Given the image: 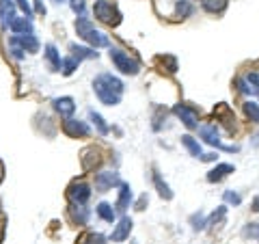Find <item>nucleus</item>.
Masks as SVG:
<instances>
[{"label":"nucleus","mask_w":259,"mask_h":244,"mask_svg":"<svg viewBox=\"0 0 259 244\" xmlns=\"http://www.w3.org/2000/svg\"><path fill=\"white\" fill-rule=\"evenodd\" d=\"M201 160L212 162V160H216V154H203V156H201Z\"/></svg>","instance_id":"41"},{"label":"nucleus","mask_w":259,"mask_h":244,"mask_svg":"<svg viewBox=\"0 0 259 244\" xmlns=\"http://www.w3.org/2000/svg\"><path fill=\"white\" fill-rule=\"evenodd\" d=\"M181 145H184V147H186L188 151H190V154H192L194 158H201V156H203V154H201V145H199L197 141H194V138H192L190 134H184V136H181Z\"/></svg>","instance_id":"23"},{"label":"nucleus","mask_w":259,"mask_h":244,"mask_svg":"<svg viewBox=\"0 0 259 244\" xmlns=\"http://www.w3.org/2000/svg\"><path fill=\"white\" fill-rule=\"evenodd\" d=\"M76 32H78V37L84 39V41L91 45V48H106V45H108V37L104 35V32L95 30L93 24H91L87 17H82V15L76 19Z\"/></svg>","instance_id":"2"},{"label":"nucleus","mask_w":259,"mask_h":244,"mask_svg":"<svg viewBox=\"0 0 259 244\" xmlns=\"http://www.w3.org/2000/svg\"><path fill=\"white\" fill-rule=\"evenodd\" d=\"M201 6L207 13H223L227 9V0H201Z\"/></svg>","instance_id":"22"},{"label":"nucleus","mask_w":259,"mask_h":244,"mask_svg":"<svg viewBox=\"0 0 259 244\" xmlns=\"http://www.w3.org/2000/svg\"><path fill=\"white\" fill-rule=\"evenodd\" d=\"M130 232H132V219H128V216H123V219L117 223V227H115V232H113V242H123L130 236Z\"/></svg>","instance_id":"12"},{"label":"nucleus","mask_w":259,"mask_h":244,"mask_svg":"<svg viewBox=\"0 0 259 244\" xmlns=\"http://www.w3.org/2000/svg\"><path fill=\"white\" fill-rule=\"evenodd\" d=\"M236 87H238V91L242 95H251L253 93V89H251V84L246 82V78H236Z\"/></svg>","instance_id":"33"},{"label":"nucleus","mask_w":259,"mask_h":244,"mask_svg":"<svg viewBox=\"0 0 259 244\" xmlns=\"http://www.w3.org/2000/svg\"><path fill=\"white\" fill-rule=\"evenodd\" d=\"M175 13H177V17L186 19V17H190L192 13H194V6L188 2V0H179V2L175 4Z\"/></svg>","instance_id":"25"},{"label":"nucleus","mask_w":259,"mask_h":244,"mask_svg":"<svg viewBox=\"0 0 259 244\" xmlns=\"http://www.w3.org/2000/svg\"><path fill=\"white\" fill-rule=\"evenodd\" d=\"M67 210H69L71 223H76V225H87V221H89V210L84 208L82 203H71Z\"/></svg>","instance_id":"14"},{"label":"nucleus","mask_w":259,"mask_h":244,"mask_svg":"<svg viewBox=\"0 0 259 244\" xmlns=\"http://www.w3.org/2000/svg\"><path fill=\"white\" fill-rule=\"evenodd\" d=\"M110 61H113L115 67L126 76H136L140 71V63L136 61V58H132L130 54H126L123 50H119V48H110Z\"/></svg>","instance_id":"3"},{"label":"nucleus","mask_w":259,"mask_h":244,"mask_svg":"<svg viewBox=\"0 0 259 244\" xmlns=\"http://www.w3.org/2000/svg\"><path fill=\"white\" fill-rule=\"evenodd\" d=\"M13 56H15L17 61H19V58H24V50L22 48H13Z\"/></svg>","instance_id":"40"},{"label":"nucleus","mask_w":259,"mask_h":244,"mask_svg":"<svg viewBox=\"0 0 259 244\" xmlns=\"http://www.w3.org/2000/svg\"><path fill=\"white\" fill-rule=\"evenodd\" d=\"M207 223H210V219H207L205 214H201V212L190 216V225H192V229H197V232H199V229H205Z\"/></svg>","instance_id":"29"},{"label":"nucleus","mask_w":259,"mask_h":244,"mask_svg":"<svg viewBox=\"0 0 259 244\" xmlns=\"http://www.w3.org/2000/svg\"><path fill=\"white\" fill-rule=\"evenodd\" d=\"M173 113L179 117L181 123L186 125V128H199V115H197V110L190 108V106H186V104H175V108H173Z\"/></svg>","instance_id":"6"},{"label":"nucleus","mask_w":259,"mask_h":244,"mask_svg":"<svg viewBox=\"0 0 259 244\" xmlns=\"http://www.w3.org/2000/svg\"><path fill=\"white\" fill-rule=\"evenodd\" d=\"M119 182V177H117L115 171H102V173H95V188L100 190V193H106L113 186H117Z\"/></svg>","instance_id":"9"},{"label":"nucleus","mask_w":259,"mask_h":244,"mask_svg":"<svg viewBox=\"0 0 259 244\" xmlns=\"http://www.w3.org/2000/svg\"><path fill=\"white\" fill-rule=\"evenodd\" d=\"M93 15L100 19V22L108 24V26H117L121 22V13L115 9L108 0H95L93 4Z\"/></svg>","instance_id":"4"},{"label":"nucleus","mask_w":259,"mask_h":244,"mask_svg":"<svg viewBox=\"0 0 259 244\" xmlns=\"http://www.w3.org/2000/svg\"><path fill=\"white\" fill-rule=\"evenodd\" d=\"M93 91L102 104H106V106H117V104L121 102V95H123V82L119 78H115L113 74H100L93 80Z\"/></svg>","instance_id":"1"},{"label":"nucleus","mask_w":259,"mask_h":244,"mask_svg":"<svg viewBox=\"0 0 259 244\" xmlns=\"http://www.w3.org/2000/svg\"><path fill=\"white\" fill-rule=\"evenodd\" d=\"M45 58H48V63H50L52 71H61L63 61H61V56H58V50H56L52 43H50V45H45Z\"/></svg>","instance_id":"19"},{"label":"nucleus","mask_w":259,"mask_h":244,"mask_svg":"<svg viewBox=\"0 0 259 244\" xmlns=\"http://www.w3.org/2000/svg\"><path fill=\"white\" fill-rule=\"evenodd\" d=\"M244 115L249 117V121H253V123H259V104H255V102H244Z\"/></svg>","instance_id":"26"},{"label":"nucleus","mask_w":259,"mask_h":244,"mask_svg":"<svg viewBox=\"0 0 259 244\" xmlns=\"http://www.w3.org/2000/svg\"><path fill=\"white\" fill-rule=\"evenodd\" d=\"M225 201L233 203V206H240V203H242V197H240L238 193H233V190H225Z\"/></svg>","instance_id":"34"},{"label":"nucleus","mask_w":259,"mask_h":244,"mask_svg":"<svg viewBox=\"0 0 259 244\" xmlns=\"http://www.w3.org/2000/svg\"><path fill=\"white\" fill-rule=\"evenodd\" d=\"M97 214H100V219H104L106 223H115V210L106 201H102L100 206H97Z\"/></svg>","instance_id":"24"},{"label":"nucleus","mask_w":259,"mask_h":244,"mask_svg":"<svg viewBox=\"0 0 259 244\" xmlns=\"http://www.w3.org/2000/svg\"><path fill=\"white\" fill-rule=\"evenodd\" d=\"M63 132L69 138H82V136H89V125L80 119H71L69 117V119L63 121Z\"/></svg>","instance_id":"8"},{"label":"nucleus","mask_w":259,"mask_h":244,"mask_svg":"<svg viewBox=\"0 0 259 244\" xmlns=\"http://www.w3.org/2000/svg\"><path fill=\"white\" fill-rule=\"evenodd\" d=\"M11 43L13 45H19L24 52H39V41H37V37H32V35H19V37H13L11 39Z\"/></svg>","instance_id":"13"},{"label":"nucleus","mask_w":259,"mask_h":244,"mask_svg":"<svg viewBox=\"0 0 259 244\" xmlns=\"http://www.w3.org/2000/svg\"><path fill=\"white\" fill-rule=\"evenodd\" d=\"M246 82L251 84L253 93H259V74H249L246 76Z\"/></svg>","instance_id":"35"},{"label":"nucleus","mask_w":259,"mask_h":244,"mask_svg":"<svg viewBox=\"0 0 259 244\" xmlns=\"http://www.w3.org/2000/svg\"><path fill=\"white\" fill-rule=\"evenodd\" d=\"M67 197H69L71 203H82V206H84V203L89 201V197H91L89 184H84V182H74V184H69Z\"/></svg>","instance_id":"7"},{"label":"nucleus","mask_w":259,"mask_h":244,"mask_svg":"<svg viewBox=\"0 0 259 244\" xmlns=\"http://www.w3.org/2000/svg\"><path fill=\"white\" fill-rule=\"evenodd\" d=\"M100 162H102V156H100V151H97V149L89 147V149L82 151V167H84V171H93Z\"/></svg>","instance_id":"18"},{"label":"nucleus","mask_w":259,"mask_h":244,"mask_svg":"<svg viewBox=\"0 0 259 244\" xmlns=\"http://www.w3.org/2000/svg\"><path fill=\"white\" fill-rule=\"evenodd\" d=\"M78 65H80V61H78L76 56H69V58H65L63 65H61V69H63V76H71L74 71L78 69Z\"/></svg>","instance_id":"28"},{"label":"nucleus","mask_w":259,"mask_h":244,"mask_svg":"<svg viewBox=\"0 0 259 244\" xmlns=\"http://www.w3.org/2000/svg\"><path fill=\"white\" fill-rule=\"evenodd\" d=\"M132 203V188L130 184H119V197H117V210L119 212H126Z\"/></svg>","instance_id":"17"},{"label":"nucleus","mask_w":259,"mask_h":244,"mask_svg":"<svg viewBox=\"0 0 259 244\" xmlns=\"http://www.w3.org/2000/svg\"><path fill=\"white\" fill-rule=\"evenodd\" d=\"M225 216H227V208L225 206H220L216 212H214L212 216H210V223L207 225H218V223H223L225 221Z\"/></svg>","instance_id":"30"},{"label":"nucleus","mask_w":259,"mask_h":244,"mask_svg":"<svg viewBox=\"0 0 259 244\" xmlns=\"http://www.w3.org/2000/svg\"><path fill=\"white\" fill-rule=\"evenodd\" d=\"M229 173H233V164H216V167H214L210 173H207V182L210 184H218V182H223L227 175Z\"/></svg>","instance_id":"16"},{"label":"nucleus","mask_w":259,"mask_h":244,"mask_svg":"<svg viewBox=\"0 0 259 244\" xmlns=\"http://www.w3.org/2000/svg\"><path fill=\"white\" fill-rule=\"evenodd\" d=\"M199 134H201V138H203L207 145H212V147H220V149H225V151H238V149H240L238 145H223V143H220L218 128H216L214 123L201 125V128H199Z\"/></svg>","instance_id":"5"},{"label":"nucleus","mask_w":259,"mask_h":244,"mask_svg":"<svg viewBox=\"0 0 259 244\" xmlns=\"http://www.w3.org/2000/svg\"><path fill=\"white\" fill-rule=\"evenodd\" d=\"M54 2H56V4H61V2H65V0H54Z\"/></svg>","instance_id":"43"},{"label":"nucleus","mask_w":259,"mask_h":244,"mask_svg":"<svg viewBox=\"0 0 259 244\" xmlns=\"http://www.w3.org/2000/svg\"><path fill=\"white\" fill-rule=\"evenodd\" d=\"M82 244H106V238L102 234H87L82 238Z\"/></svg>","instance_id":"32"},{"label":"nucleus","mask_w":259,"mask_h":244,"mask_svg":"<svg viewBox=\"0 0 259 244\" xmlns=\"http://www.w3.org/2000/svg\"><path fill=\"white\" fill-rule=\"evenodd\" d=\"M149 203V199H147V195H142L140 199H138V203H136V210H145V206Z\"/></svg>","instance_id":"38"},{"label":"nucleus","mask_w":259,"mask_h":244,"mask_svg":"<svg viewBox=\"0 0 259 244\" xmlns=\"http://www.w3.org/2000/svg\"><path fill=\"white\" fill-rule=\"evenodd\" d=\"M17 6L24 11V15H26V17H30V15H32V11H30V4L26 2V0H17Z\"/></svg>","instance_id":"37"},{"label":"nucleus","mask_w":259,"mask_h":244,"mask_svg":"<svg viewBox=\"0 0 259 244\" xmlns=\"http://www.w3.org/2000/svg\"><path fill=\"white\" fill-rule=\"evenodd\" d=\"M244 236L251 240H259V223H249L244 227Z\"/></svg>","instance_id":"31"},{"label":"nucleus","mask_w":259,"mask_h":244,"mask_svg":"<svg viewBox=\"0 0 259 244\" xmlns=\"http://www.w3.org/2000/svg\"><path fill=\"white\" fill-rule=\"evenodd\" d=\"M153 184H155V188H158V193H160L162 199H166V201H168V199H173V190L168 188V184L160 177L158 171H153Z\"/></svg>","instance_id":"20"},{"label":"nucleus","mask_w":259,"mask_h":244,"mask_svg":"<svg viewBox=\"0 0 259 244\" xmlns=\"http://www.w3.org/2000/svg\"><path fill=\"white\" fill-rule=\"evenodd\" d=\"M9 28L17 35H32V22L30 17H15L13 15L9 19Z\"/></svg>","instance_id":"11"},{"label":"nucleus","mask_w":259,"mask_h":244,"mask_svg":"<svg viewBox=\"0 0 259 244\" xmlns=\"http://www.w3.org/2000/svg\"><path fill=\"white\" fill-rule=\"evenodd\" d=\"M54 110L61 117H65V119H69L71 115H74V110H76V104L71 97H56L54 100Z\"/></svg>","instance_id":"15"},{"label":"nucleus","mask_w":259,"mask_h":244,"mask_svg":"<svg viewBox=\"0 0 259 244\" xmlns=\"http://www.w3.org/2000/svg\"><path fill=\"white\" fill-rule=\"evenodd\" d=\"M35 11L39 13V15H45V6H43L41 0H35Z\"/></svg>","instance_id":"39"},{"label":"nucleus","mask_w":259,"mask_h":244,"mask_svg":"<svg viewBox=\"0 0 259 244\" xmlns=\"http://www.w3.org/2000/svg\"><path fill=\"white\" fill-rule=\"evenodd\" d=\"M71 11L76 13V15H82L84 13V0H71Z\"/></svg>","instance_id":"36"},{"label":"nucleus","mask_w":259,"mask_h":244,"mask_svg":"<svg viewBox=\"0 0 259 244\" xmlns=\"http://www.w3.org/2000/svg\"><path fill=\"white\" fill-rule=\"evenodd\" d=\"M69 50H71V56H76L78 61H82V58H97V52L93 48H82V45L71 43Z\"/></svg>","instance_id":"21"},{"label":"nucleus","mask_w":259,"mask_h":244,"mask_svg":"<svg viewBox=\"0 0 259 244\" xmlns=\"http://www.w3.org/2000/svg\"><path fill=\"white\" fill-rule=\"evenodd\" d=\"M89 117H91V121H93L95 125H97V132H100L102 136H106L108 132H110V128L106 123H104V119H102V115H97L95 110H89Z\"/></svg>","instance_id":"27"},{"label":"nucleus","mask_w":259,"mask_h":244,"mask_svg":"<svg viewBox=\"0 0 259 244\" xmlns=\"http://www.w3.org/2000/svg\"><path fill=\"white\" fill-rule=\"evenodd\" d=\"M251 210H253V212H259V197H255V199H253Z\"/></svg>","instance_id":"42"},{"label":"nucleus","mask_w":259,"mask_h":244,"mask_svg":"<svg viewBox=\"0 0 259 244\" xmlns=\"http://www.w3.org/2000/svg\"><path fill=\"white\" fill-rule=\"evenodd\" d=\"M214 115H216L218 119H223L220 123H225V128L229 130V132H233V130H236V117H233L231 108L227 106V104H220V106H216V108H214Z\"/></svg>","instance_id":"10"}]
</instances>
